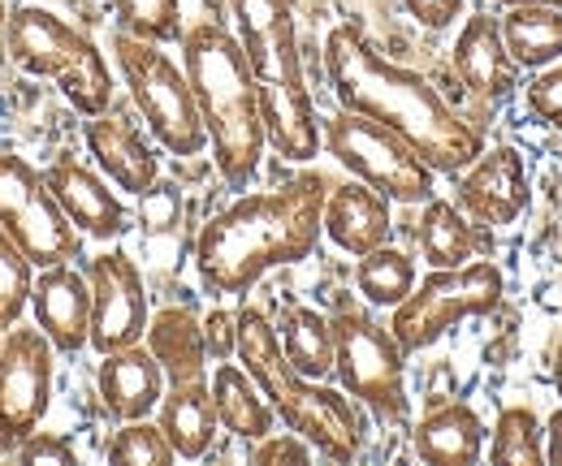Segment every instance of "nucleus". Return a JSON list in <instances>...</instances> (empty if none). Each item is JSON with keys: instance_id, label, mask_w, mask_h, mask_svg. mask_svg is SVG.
<instances>
[{"instance_id": "obj_1", "label": "nucleus", "mask_w": 562, "mask_h": 466, "mask_svg": "<svg viewBox=\"0 0 562 466\" xmlns=\"http://www.w3.org/2000/svg\"><path fill=\"white\" fill-rule=\"evenodd\" d=\"M325 73L342 109L403 134L432 173H459L485 151L481 130L468 126L424 73L390 61L359 22H338L325 35Z\"/></svg>"}, {"instance_id": "obj_2", "label": "nucleus", "mask_w": 562, "mask_h": 466, "mask_svg": "<svg viewBox=\"0 0 562 466\" xmlns=\"http://www.w3.org/2000/svg\"><path fill=\"white\" fill-rule=\"evenodd\" d=\"M325 195L329 182L321 173H303L278 191L243 195L216 212L195 238L200 285L212 298L247 294L273 268L307 260L325 234Z\"/></svg>"}, {"instance_id": "obj_3", "label": "nucleus", "mask_w": 562, "mask_h": 466, "mask_svg": "<svg viewBox=\"0 0 562 466\" xmlns=\"http://www.w3.org/2000/svg\"><path fill=\"white\" fill-rule=\"evenodd\" d=\"M178 48H182V69H187V82L195 91V104L209 130L212 160L221 178L234 191H243L260 173V160L269 147L265 117H260V87L247 66V53L238 35L216 18H200L195 26H187Z\"/></svg>"}, {"instance_id": "obj_4", "label": "nucleus", "mask_w": 562, "mask_h": 466, "mask_svg": "<svg viewBox=\"0 0 562 466\" xmlns=\"http://www.w3.org/2000/svg\"><path fill=\"white\" fill-rule=\"evenodd\" d=\"M229 13H234V35L260 87V117L269 147L294 164L316 160L325 138L303 73L294 0H229Z\"/></svg>"}, {"instance_id": "obj_5", "label": "nucleus", "mask_w": 562, "mask_h": 466, "mask_svg": "<svg viewBox=\"0 0 562 466\" xmlns=\"http://www.w3.org/2000/svg\"><path fill=\"white\" fill-rule=\"evenodd\" d=\"M238 363L251 372L260 394L273 401L278 419L299 432L316 454L329 463H355L363 450V414L355 410V398L342 389H329L325 380H312L285 363L278 345V329L260 307L238 311Z\"/></svg>"}, {"instance_id": "obj_6", "label": "nucleus", "mask_w": 562, "mask_h": 466, "mask_svg": "<svg viewBox=\"0 0 562 466\" xmlns=\"http://www.w3.org/2000/svg\"><path fill=\"white\" fill-rule=\"evenodd\" d=\"M4 57L35 78H53L61 95L82 117H100L113 109V69L100 44L74 26L70 18L53 13L48 4H18L9 9L4 26Z\"/></svg>"}, {"instance_id": "obj_7", "label": "nucleus", "mask_w": 562, "mask_h": 466, "mask_svg": "<svg viewBox=\"0 0 562 466\" xmlns=\"http://www.w3.org/2000/svg\"><path fill=\"white\" fill-rule=\"evenodd\" d=\"M113 57L151 138L169 156H200L209 147V130H204L195 91L187 82V69L165 53V44L113 31Z\"/></svg>"}, {"instance_id": "obj_8", "label": "nucleus", "mask_w": 562, "mask_h": 466, "mask_svg": "<svg viewBox=\"0 0 562 466\" xmlns=\"http://www.w3.org/2000/svg\"><path fill=\"white\" fill-rule=\"evenodd\" d=\"M506 294V276L490 260H468L459 268H432L416 289L394 307L390 316V333L398 337V345L407 354L428 350L432 341L450 333L463 320H481L502 307Z\"/></svg>"}, {"instance_id": "obj_9", "label": "nucleus", "mask_w": 562, "mask_h": 466, "mask_svg": "<svg viewBox=\"0 0 562 466\" xmlns=\"http://www.w3.org/2000/svg\"><path fill=\"white\" fill-rule=\"evenodd\" d=\"M334 325V376L342 394L368 406L381 423L407 419V350L390 325H376L359 307H338L329 316Z\"/></svg>"}, {"instance_id": "obj_10", "label": "nucleus", "mask_w": 562, "mask_h": 466, "mask_svg": "<svg viewBox=\"0 0 562 466\" xmlns=\"http://www.w3.org/2000/svg\"><path fill=\"white\" fill-rule=\"evenodd\" d=\"M321 138L329 147V156L359 182H368L372 191H381L385 200L394 203H424L437 195V173L428 169L420 151L394 134L390 126L338 109L334 117H325Z\"/></svg>"}, {"instance_id": "obj_11", "label": "nucleus", "mask_w": 562, "mask_h": 466, "mask_svg": "<svg viewBox=\"0 0 562 466\" xmlns=\"http://www.w3.org/2000/svg\"><path fill=\"white\" fill-rule=\"evenodd\" d=\"M0 229L35 268L70 264L82 255V234L53 200L44 173L9 151H0Z\"/></svg>"}, {"instance_id": "obj_12", "label": "nucleus", "mask_w": 562, "mask_h": 466, "mask_svg": "<svg viewBox=\"0 0 562 466\" xmlns=\"http://www.w3.org/2000/svg\"><path fill=\"white\" fill-rule=\"evenodd\" d=\"M57 389V345L40 325H13L0 341V458L44 423Z\"/></svg>"}, {"instance_id": "obj_13", "label": "nucleus", "mask_w": 562, "mask_h": 466, "mask_svg": "<svg viewBox=\"0 0 562 466\" xmlns=\"http://www.w3.org/2000/svg\"><path fill=\"white\" fill-rule=\"evenodd\" d=\"M87 281H91V350L109 354L143 341L151 307L139 264L126 251H100L87 264Z\"/></svg>"}, {"instance_id": "obj_14", "label": "nucleus", "mask_w": 562, "mask_h": 466, "mask_svg": "<svg viewBox=\"0 0 562 466\" xmlns=\"http://www.w3.org/2000/svg\"><path fill=\"white\" fill-rule=\"evenodd\" d=\"M528 164L515 147H493L481 151L468 169H459V186H454V203L463 207L468 220L481 225H510L524 216L528 207Z\"/></svg>"}, {"instance_id": "obj_15", "label": "nucleus", "mask_w": 562, "mask_h": 466, "mask_svg": "<svg viewBox=\"0 0 562 466\" xmlns=\"http://www.w3.org/2000/svg\"><path fill=\"white\" fill-rule=\"evenodd\" d=\"M44 182L53 191V200L61 203V212L74 220V229L82 238H95V242H113L131 229V212L122 195L109 186L104 173L87 169L78 156H57L48 169H44Z\"/></svg>"}, {"instance_id": "obj_16", "label": "nucleus", "mask_w": 562, "mask_h": 466, "mask_svg": "<svg viewBox=\"0 0 562 466\" xmlns=\"http://www.w3.org/2000/svg\"><path fill=\"white\" fill-rule=\"evenodd\" d=\"M31 316L57 354H78L91 345V281L74 264H53L35 272L31 285Z\"/></svg>"}, {"instance_id": "obj_17", "label": "nucleus", "mask_w": 562, "mask_h": 466, "mask_svg": "<svg viewBox=\"0 0 562 466\" xmlns=\"http://www.w3.org/2000/svg\"><path fill=\"white\" fill-rule=\"evenodd\" d=\"M87 151L95 160V169L126 195H143L160 182V156L151 151V143L143 138V130L126 117V113H100L87 117L82 126Z\"/></svg>"}, {"instance_id": "obj_18", "label": "nucleus", "mask_w": 562, "mask_h": 466, "mask_svg": "<svg viewBox=\"0 0 562 466\" xmlns=\"http://www.w3.org/2000/svg\"><path fill=\"white\" fill-rule=\"evenodd\" d=\"M450 66L459 73V82L485 104L506 100L519 87V66L510 61L506 39H502V22L493 13H472L463 22V31L450 48Z\"/></svg>"}, {"instance_id": "obj_19", "label": "nucleus", "mask_w": 562, "mask_h": 466, "mask_svg": "<svg viewBox=\"0 0 562 466\" xmlns=\"http://www.w3.org/2000/svg\"><path fill=\"white\" fill-rule=\"evenodd\" d=\"M95 389H100L104 410H109L117 423H126V419H151L160 398H165L160 359H156L143 341L122 345V350H109V354H100Z\"/></svg>"}, {"instance_id": "obj_20", "label": "nucleus", "mask_w": 562, "mask_h": 466, "mask_svg": "<svg viewBox=\"0 0 562 466\" xmlns=\"http://www.w3.org/2000/svg\"><path fill=\"white\" fill-rule=\"evenodd\" d=\"M321 225H325V238H329L338 251L355 255V260L368 255V251H376V247H385L390 234H394L390 200H385L381 191H372L368 182H359V178L329 186Z\"/></svg>"}, {"instance_id": "obj_21", "label": "nucleus", "mask_w": 562, "mask_h": 466, "mask_svg": "<svg viewBox=\"0 0 562 466\" xmlns=\"http://www.w3.org/2000/svg\"><path fill=\"white\" fill-rule=\"evenodd\" d=\"M485 441H490V428L476 414V406H468V401L437 406L432 414H424L416 423V432H412L416 458L428 466L476 463V458H485Z\"/></svg>"}, {"instance_id": "obj_22", "label": "nucleus", "mask_w": 562, "mask_h": 466, "mask_svg": "<svg viewBox=\"0 0 562 466\" xmlns=\"http://www.w3.org/2000/svg\"><path fill=\"white\" fill-rule=\"evenodd\" d=\"M156 423L165 428L173 454L182 463H200L212 454L216 441V406H212V385L204 380H182V385H165V398L156 406Z\"/></svg>"}, {"instance_id": "obj_23", "label": "nucleus", "mask_w": 562, "mask_h": 466, "mask_svg": "<svg viewBox=\"0 0 562 466\" xmlns=\"http://www.w3.org/2000/svg\"><path fill=\"white\" fill-rule=\"evenodd\" d=\"M143 345L160 359L165 385L204 380L209 376V345H204V320L191 307H165L147 320Z\"/></svg>"}, {"instance_id": "obj_24", "label": "nucleus", "mask_w": 562, "mask_h": 466, "mask_svg": "<svg viewBox=\"0 0 562 466\" xmlns=\"http://www.w3.org/2000/svg\"><path fill=\"white\" fill-rule=\"evenodd\" d=\"M209 385H212V406H216V423H221L229 436H238V441H260V436L273 432L278 410H273V401L260 394V385L251 380V372H247L243 363L221 359L216 372L209 376Z\"/></svg>"}, {"instance_id": "obj_25", "label": "nucleus", "mask_w": 562, "mask_h": 466, "mask_svg": "<svg viewBox=\"0 0 562 466\" xmlns=\"http://www.w3.org/2000/svg\"><path fill=\"white\" fill-rule=\"evenodd\" d=\"M502 39L506 53L519 69H546L562 61V9L537 0V4H515L502 18Z\"/></svg>"}, {"instance_id": "obj_26", "label": "nucleus", "mask_w": 562, "mask_h": 466, "mask_svg": "<svg viewBox=\"0 0 562 466\" xmlns=\"http://www.w3.org/2000/svg\"><path fill=\"white\" fill-rule=\"evenodd\" d=\"M278 345L285 363L312 380L334 376V325L329 316L312 311V307H285L278 325Z\"/></svg>"}, {"instance_id": "obj_27", "label": "nucleus", "mask_w": 562, "mask_h": 466, "mask_svg": "<svg viewBox=\"0 0 562 466\" xmlns=\"http://www.w3.org/2000/svg\"><path fill=\"white\" fill-rule=\"evenodd\" d=\"M420 255L428 268H459L476 260V229L463 216V207L450 200L420 203Z\"/></svg>"}, {"instance_id": "obj_28", "label": "nucleus", "mask_w": 562, "mask_h": 466, "mask_svg": "<svg viewBox=\"0 0 562 466\" xmlns=\"http://www.w3.org/2000/svg\"><path fill=\"white\" fill-rule=\"evenodd\" d=\"M416 260L407 255V251H398V247H376V251H368V255H359L355 260V289H359V298L363 303H372V307H398L412 289H416Z\"/></svg>"}, {"instance_id": "obj_29", "label": "nucleus", "mask_w": 562, "mask_h": 466, "mask_svg": "<svg viewBox=\"0 0 562 466\" xmlns=\"http://www.w3.org/2000/svg\"><path fill=\"white\" fill-rule=\"evenodd\" d=\"M541 419L532 406H506L490 432L485 458L493 466H541L546 463V441H541Z\"/></svg>"}, {"instance_id": "obj_30", "label": "nucleus", "mask_w": 562, "mask_h": 466, "mask_svg": "<svg viewBox=\"0 0 562 466\" xmlns=\"http://www.w3.org/2000/svg\"><path fill=\"white\" fill-rule=\"evenodd\" d=\"M117 31L151 39V44H182L187 22H182V0H109Z\"/></svg>"}, {"instance_id": "obj_31", "label": "nucleus", "mask_w": 562, "mask_h": 466, "mask_svg": "<svg viewBox=\"0 0 562 466\" xmlns=\"http://www.w3.org/2000/svg\"><path fill=\"white\" fill-rule=\"evenodd\" d=\"M104 458H109L113 466H169V463H178V454H173V445H169L165 428H160V423H151V419H126V423L113 432V441H109Z\"/></svg>"}, {"instance_id": "obj_32", "label": "nucleus", "mask_w": 562, "mask_h": 466, "mask_svg": "<svg viewBox=\"0 0 562 466\" xmlns=\"http://www.w3.org/2000/svg\"><path fill=\"white\" fill-rule=\"evenodd\" d=\"M31 285H35V264H31L26 251L0 229V341H4V333L22 320V311L31 307Z\"/></svg>"}, {"instance_id": "obj_33", "label": "nucleus", "mask_w": 562, "mask_h": 466, "mask_svg": "<svg viewBox=\"0 0 562 466\" xmlns=\"http://www.w3.org/2000/svg\"><path fill=\"white\" fill-rule=\"evenodd\" d=\"M528 109L541 122H550V126L562 130V61L532 73V82H528Z\"/></svg>"}, {"instance_id": "obj_34", "label": "nucleus", "mask_w": 562, "mask_h": 466, "mask_svg": "<svg viewBox=\"0 0 562 466\" xmlns=\"http://www.w3.org/2000/svg\"><path fill=\"white\" fill-rule=\"evenodd\" d=\"M13 458H18V463H26V466H44V463L48 466H74L78 463L74 445L61 436V432H40V428H35V432L13 450Z\"/></svg>"}, {"instance_id": "obj_35", "label": "nucleus", "mask_w": 562, "mask_h": 466, "mask_svg": "<svg viewBox=\"0 0 562 466\" xmlns=\"http://www.w3.org/2000/svg\"><path fill=\"white\" fill-rule=\"evenodd\" d=\"M307 458H312V445H307L299 432H269V436H260L256 450H251V463H260V466H278V463L303 466Z\"/></svg>"}, {"instance_id": "obj_36", "label": "nucleus", "mask_w": 562, "mask_h": 466, "mask_svg": "<svg viewBox=\"0 0 562 466\" xmlns=\"http://www.w3.org/2000/svg\"><path fill=\"white\" fill-rule=\"evenodd\" d=\"M204 345H209L212 363L229 359L238 350V311H225V307L209 311L204 316Z\"/></svg>"}, {"instance_id": "obj_37", "label": "nucleus", "mask_w": 562, "mask_h": 466, "mask_svg": "<svg viewBox=\"0 0 562 466\" xmlns=\"http://www.w3.org/2000/svg\"><path fill=\"white\" fill-rule=\"evenodd\" d=\"M416 22H420L424 31H446V26H454L459 18H463V9H468V0H398Z\"/></svg>"}, {"instance_id": "obj_38", "label": "nucleus", "mask_w": 562, "mask_h": 466, "mask_svg": "<svg viewBox=\"0 0 562 466\" xmlns=\"http://www.w3.org/2000/svg\"><path fill=\"white\" fill-rule=\"evenodd\" d=\"M546 463L562 466V406L546 419Z\"/></svg>"}, {"instance_id": "obj_39", "label": "nucleus", "mask_w": 562, "mask_h": 466, "mask_svg": "<svg viewBox=\"0 0 562 466\" xmlns=\"http://www.w3.org/2000/svg\"><path fill=\"white\" fill-rule=\"evenodd\" d=\"M4 26H9V4L0 0V66L9 61V57H4Z\"/></svg>"}, {"instance_id": "obj_40", "label": "nucleus", "mask_w": 562, "mask_h": 466, "mask_svg": "<svg viewBox=\"0 0 562 466\" xmlns=\"http://www.w3.org/2000/svg\"><path fill=\"white\" fill-rule=\"evenodd\" d=\"M497 9H515V4H537V0H493Z\"/></svg>"}, {"instance_id": "obj_41", "label": "nucleus", "mask_w": 562, "mask_h": 466, "mask_svg": "<svg viewBox=\"0 0 562 466\" xmlns=\"http://www.w3.org/2000/svg\"><path fill=\"white\" fill-rule=\"evenodd\" d=\"M554 389H559V398H562V354H559V363H554Z\"/></svg>"}, {"instance_id": "obj_42", "label": "nucleus", "mask_w": 562, "mask_h": 466, "mask_svg": "<svg viewBox=\"0 0 562 466\" xmlns=\"http://www.w3.org/2000/svg\"><path fill=\"white\" fill-rule=\"evenodd\" d=\"M546 4H554V9H562V0H546Z\"/></svg>"}]
</instances>
